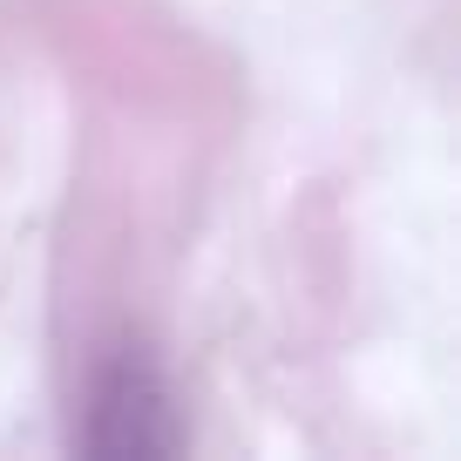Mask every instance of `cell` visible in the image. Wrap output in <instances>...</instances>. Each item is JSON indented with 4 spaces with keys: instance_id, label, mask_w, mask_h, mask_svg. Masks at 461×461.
Returning a JSON list of instances; mask_svg holds the SVG:
<instances>
[{
    "instance_id": "6da1fadb",
    "label": "cell",
    "mask_w": 461,
    "mask_h": 461,
    "mask_svg": "<svg viewBox=\"0 0 461 461\" xmlns=\"http://www.w3.org/2000/svg\"><path fill=\"white\" fill-rule=\"evenodd\" d=\"M88 447H102V455H163V447H170L163 387H157V374H149L143 360H122L115 374H102Z\"/></svg>"
}]
</instances>
